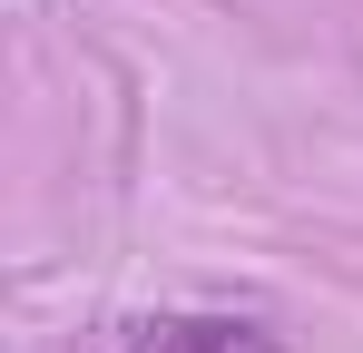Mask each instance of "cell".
<instances>
[{
    "label": "cell",
    "mask_w": 363,
    "mask_h": 353,
    "mask_svg": "<svg viewBox=\"0 0 363 353\" xmlns=\"http://www.w3.org/2000/svg\"><path fill=\"white\" fill-rule=\"evenodd\" d=\"M89 353H285V334L265 314L206 304V314H118L89 334Z\"/></svg>",
    "instance_id": "obj_1"
}]
</instances>
